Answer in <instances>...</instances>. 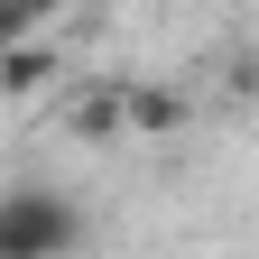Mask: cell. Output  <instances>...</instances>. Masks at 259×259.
I'll use <instances>...</instances> for the list:
<instances>
[{"label": "cell", "mask_w": 259, "mask_h": 259, "mask_svg": "<svg viewBox=\"0 0 259 259\" xmlns=\"http://www.w3.org/2000/svg\"><path fill=\"white\" fill-rule=\"evenodd\" d=\"M28 19H37V0H0V47H10V37H19Z\"/></svg>", "instance_id": "7a4b0ae2"}, {"label": "cell", "mask_w": 259, "mask_h": 259, "mask_svg": "<svg viewBox=\"0 0 259 259\" xmlns=\"http://www.w3.org/2000/svg\"><path fill=\"white\" fill-rule=\"evenodd\" d=\"M65 241H74V204L65 194H37V185L0 194V259H56Z\"/></svg>", "instance_id": "6da1fadb"}]
</instances>
